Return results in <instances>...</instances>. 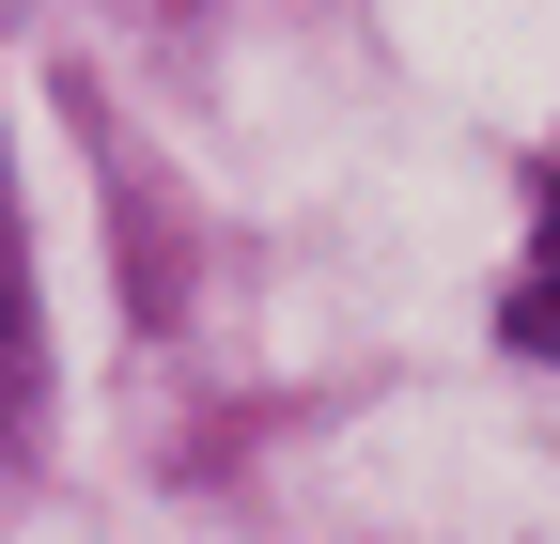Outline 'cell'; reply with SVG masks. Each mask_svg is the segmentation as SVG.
Here are the masks:
<instances>
[{"instance_id":"1","label":"cell","mask_w":560,"mask_h":544,"mask_svg":"<svg viewBox=\"0 0 560 544\" xmlns=\"http://www.w3.org/2000/svg\"><path fill=\"white\" fill-rule=\"evenodd\" d=\"M499 327H514L529 358H560V187H545V249H529V281H514V311H499Z\"/></svg>"}]
</instances>
